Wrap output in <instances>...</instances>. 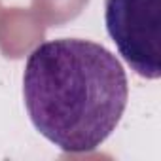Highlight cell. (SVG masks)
Masks as SVG:
<instances>
[{"mask_svg": "<svg viewBox=\"0 0 161 161\" xmlns=\"http://www.w3.org/2000/svg\"><path fill=\"white\" fill-rule=\"evenodd\" d=\"M32 125L70 153L97 150L118 127L129 99L127 74L104 46L49 40L34 47L23 74Z\"/></svg>", "mask_w": 161, "mask_h": 161, "instance_id": "1", "label": "cell"}, {"mask_svg": "<svg viewBox=\"0 0 161 161\" xmlns=\"http://www.w3.org/2000/svg\"><path fill=\"white\" fill-rule=\"evenodd\" d=\"M104 21L127 64L146 80L161 76V0H106Z\"/></svg>", "mask_w": 161, "mask_h": 161, "instance_id": "2", "label": "cell"}]
</instances>
